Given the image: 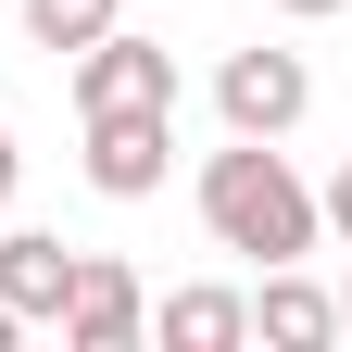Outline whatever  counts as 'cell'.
Here are the masks:
<instances>
[{"label": "cell", "mask_w": 352, "mask_h": 352, "mask_svg": "<svg viewBox=\"0 0 352 352\" xmlns=\"http://www.w3.org/2000/svg\"><path fill=\"white\" fill-rule=\"evenodd\" d=\"M76 113H176V51L101 25V38L76 51Z\"/></svg>", "instance_id": "obj_3"}, {"label": "cell", "mask_w": 352, "mask_h": 352, "mask_svg": "<svg viewBox=\"0 0 352 352\" xmlns=\"http://www.w3.org/2000/svg\"><path fill=\"white\" fill-rule=\"evenodd\" d=\"M214 113H227V139H289L302 113H315V63L302 51H227L214 63Z\"/></svg>", "instance_id": "obj_2"}, {"label": "cell", "mask_w": 352, "mask_h": 352, "mask_svg": "<svg viewBox=\"0 0 352 352\" xmlns=\"http://www.w3.org/2000/svg\"><path fill=\"white\" fill-rule=\"evenodd\" d=\"M63 289H76V252H63L51 227H13V239H0V302H13L25 327H51Z\"/></svg>", "instance_id": "obj_7"}, {"label": "cell", "mask_w": 352, "mask_h": 352, "mask_svg": "<svg viewBox=\"0 0 352 352\" xmlns=\"http://www.w3.org/2000/svg\"><path fill=\"white\" fill-rule=\"evenodd\" d=\"M340 340H352V277H340Z\"/></svg>", "instance_id": "obj_14"}, {"label": "cell", "mask_w": 352, "mask_h": 352, "mask_svg": "<svg viewBox=\"0 0 352 352\" xmlns=\"http://www.w3.org/2000/svg\"><path fill=\"white\" fill-rule=\"evenodd\" d=\"M201 227H214V252L302 264V252H315V189L289 176L277 139H227V151L201 164Z\"/></svg>", "instance_id": "obj_1"}, {"label": "cell", "mask_w": 352, "mask_h": 352, "mask_svg": "<svg viewBox=\"0 0 352 352\" xmlns=\"http://www.w3.org/2000/svg\"><path fill=\"white\" fill-rule=\"evenodd\" d=\"M315 227H340V239H352V164H340L327 189H315Z\"/></svg>", "instance_id": "obj_10"}, {"label": "cell", "mask_w": 352, "mask_h": 352, "mask_svg": "<svg viewBox=\"0 0 352 352\" xmlns=\"http://www.w3.org/2000/svg\"><path fill=\"white\" fill-rule=\"evenodd\" d=\"M63 352H139L151 327V289H139V264H113V252H76V289H63Z\"/></svg>", "instance_id": "obj_4"}, {"label": "cell", "mask_w": 352, "mask_h": 352, "mask_svg": "<svg viewBox=\"0 0 352 352\" xmlns=\"http://www.w3.org/2000/svg\"><path fill=\"white\" fill-rule=\"evenodd\" d=\"M25 189V151H13V126H0V201H13Z\"/></svg>", "instance_id": "obj_11"}, {"label": "cell", "mask_w": 352, "mask_h": 352, "mask_svg": "<svg viewBox=\"0 0 352 352\" xmlns=\"http://www.w3.org/2000/svg\"><path fill=\"white\" fill-rule=\"evenodd\" d=\"M252 340V289H176L164 302V352H239Z\"/></svg>", "instance_id": "obj_8"}, {"label": "cell", "mask_w": 352, "mask_h": 352, "mask_svg": "<svg viewBox=\"0 0 352 352\" xmlns=\"http://www.w3.org/2000/svg\"><path fill=\"white\" fill-rule=\"evenodd\" d=\"M252 340H277V352H327V340H340V289H315L302 264H264V289H252Z\"/></svg>", "instance_id": "obj_6"}, {"label": "cell", "mask_w": 352, "mask_h": 352, "mask_svg": "<svg viewBox=\"0 0 352 352\" xmlns=\"http://www.w3.org/2000/svg\"><path fill=\"white\" fill-rule=\"evenodd\" d=\"M277 13H302V25H315V13H340V0H277Z\"/></svg>", "instance_id": "obj_12"}, {"label": "cell", "mask_w": 352, "mask_h": 352, "mask_svg": "<svg viewBox=\"0 0 352 352\" xmlns=\"http://www.w3.org/2000/svg\"><path fill=\"white\" fill-rule=\"evenodd\" d=\"M101 25H113V0H25V38H38V51H88Z\"/></svg>", "instance_id": "obj_9"}, {"label": "cell", "mask_w": 352, "mask_h": 352, "mask_svg": "<svg viewBox=\"0 0 352 352\" xmlns=\"http://www.w3.org/2000/svg\"><path fill=\"white\" fill-rule=\"evenodd\" d=\"M176 164V113H88V189L101 201H151Z\"/></svg>", "instance_id": "obj_5"}, {"label": "cell", "mask_w": 352, "mask_h": 352, "mask_svg": "<svg viewBox=\"0 0 352 352\" xmlns=\"http://www.w3.org/2000/svg\"><path fill=\"white\" fill-rule=\"evenodd\" d=\"M13 340H25V315H13V302H0V352H13Z\"/></svg>", "instance_id": "obj_13"}]
</instances>
